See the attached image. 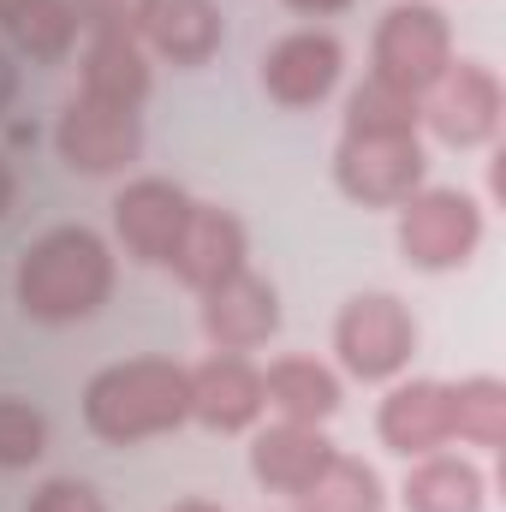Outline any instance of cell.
<instances>
[{"mask_svg": "<svg viewBox=\"0 0 506 512\" xmlns=\"http://www.w3.org/2000/svg\"><path fill=\"white\" fill-rule=\"evenodd\" d=\"M12 298L42 328L90 322L114 298V251L90 227H48L12 268Z\"/></svg>", "mask_w": 506, "mask_h": 512, "instance_id": "cell-1", "label": "cell"}, {"mask_svg": "<svg viewBox=\"0 0 506 512\" xmlns=\"http://www.w3.org/2000/svg\"><path fill=\"white\" fill-rule=\"evenodd\" d=\"M191 417V370L173 358H126L96 370L84 387V429L108 447L173 435Z\"/></svg>", "mask_w": 506, "mask_h": 512, "instance_id": "cell-2", "label": "cell"}, {"mask_svg": "<svg viewBox=\"0 0 506 512\" xmlns=\"http://www.w3.org/2000/svg\"><path fill=\"white\" fill-rule=\"evenodd\" d=\"M370 60H376V84L399 90V96H429L441 84V72L453 66V24L441 6L429 0H399L387 6L376 24V42H370Z\"/></svg>", "mask_w": 506, "mask_h": 512, "instance_id": "cell-3", "label": "cell"}, {"mask_svg": "<svg viewBox=\"0 0 506 512\" xmlns=\"http://www.w3.org/2000/svg\"><path fill=\"white\" fill-rule=\"evenodd\" d=\"M399 256L423 274L465 268L483 245V209L459 185H423L399 203Z\"/></svg>", "mask_w": 506, "mask_h": 512, "instance_id": "cell-4", "label": "cell"}, {"mask_svg": "<svg viewBox=\"0 0 506 512\" xmlns=\"http://www.w3.org/2000/svg\"><path fill=\"white\" fill-rule=\"evenodd\" d=\"M334 352H340L346 376L393 382L411 364V352H417V322H411V310L393 292H358L334 316Z\"/></svg>", "mask_w": 506, "mask_h": 512, "instance_id": "cell-5", "label": "cell"}, {"mask_svg": "<svg viewBox=\"0 0 506 512\" xmlns=\"http://www.w3.org/2000/svg\"><path fill=\"white\" fill-rule=\"evenodd\" d=\"M54 149L72 173L108 179V173H126L143 155V120H137V108H114V102H96V96H66V108L54 120Z\"/></svg>", "mask_w": 506, "mask_h": 512, "instance_id": "cell-6", "label": "cell"}, {"mask_svg": "<svg viewBox=\"0 0 506 512\" xmlns=\"http://www.w3.org/2000/svg\"><path fill=\"white\" fill-rule=\"evenodd\" d=\"M423 173H429V161H423L417 131H405V137H352L346 131L334 149V185L370 209H393L411 191H423Z\"/></svg>", "mask_w": 506, "mask_h": 512, "instance_id": "cell-7", "label": "cell"}, {"mask_svg": "<svg viewBox=\"0 0 506 512\" xmlns=\"http://www.w3.org/2000/svg\"><path fill=\"white\" fill-rule=\"evenodd\" d=\"M191 209H197V197L185 185L143 173V179H131L126 191L114 197V233H120L126 256H137L143 268H167L173 251H179V239H185Z\"/></svg>", "mask_w": 506, "mask_h": 512, "instance_id": "cell-8", "label": "cell"}, {"mask_svg": "<svg viewBox=\"0 0 506 512\" xmlns=\"http://www.w3.org/2000/svg\"><path fill=\"white\" fill-rule=\"evenodd\" d=\"M340 72H346V48H340L334 30H286L262 54V90L280 108H316V102H328L334 84H340Z\"/></svg>", "mask_w": 506, "mask_h": 512, "instance_id": "cell-9", "label": "cell"}, {"mask_svg": "<svg viewBox=\"0 0 506 512\" xmlns=\"http://www.w3.org/2000/svg\"><path fill=\"white\" fill-rule=\"evenodd\" d=\"M197 298H203L197 322H203V340L215 352H256V346H268L280 334V292L256 268L227 274L221 286H209Z\"/></svg>", "mask_w": 506, "mask_h": 512, "instance_id": "cell-10", "label": "cell"}, {"mask_svg": "<svg viewBox=\"0 0 506 512\" xmlns=\"http://www.w3.org/2000/svg\"><path fill=\"white\" fill-rule=\"evenodd\" d=\"M429 131L453 149H477L501 131V78L483 60H453L429 90Z\"/></svg>", "mask_w": 506, "mask_h": 512, "instance_id": "cell-11", "label": "cell"}, {"mask_svg": "<svg viewBox=\"0 0 506 512\" xmlns=\"http://www.w3.org/2000/svg\"><path fill=\"white\" fill-rule=\"evenodd\" d=\"M245 256H251V233H245V221H239L233 209L197 203L191 221H185V239H179V251H173L167 268H173L179 286L209 292V286H221L227 274H239Z\"/></svg>", "mask_w": 506, "mask_h": 512, "instance_id": "cell-12", "label": "cell"}, {"mask_svg": "<svg viewBox=\"0 0 506 512\" xmlns=\"http://www.w3.org/2000/svg\"><path fill=\"white\" fill-rule=\"evenodd\" d=\"M376 435L387 453L423 459L453 441V382H399L376 411Z\"/></svg>", "mask_w": 506, "mask_h": 512, "instance_id": "cell-13", "label": "cell"}, {"mask_svg": "<svg viewBox=\"0 0 506 512\" xmlns=\"http://www.w3.org/2000/svg\"><path fill=\"white\" fill-rule=\"evenodd\" d=\"M262 370L245 352H215L209 364L191 370V417L215 435H239L262 417Z\"/></svg>", "mask_w": 506, "mask_h": 512, "instance_id": "cell-14", "label": "cell"}, {"mask_svg": "<svg viewBox=\"0 0 506 512\" xmlns=\"http://www.w3.org/2000/svg\"><path fill=\"white\" fill-rule=\"evenodd\" d=\"M340 447L322 435V423H268V429H256L251 441V477L262 489H274V495H304L322 471H328V459H334Z\"/></svg>", "mask_w": 506, "mask_h": 512, "instance_id": "cell-15", "label": "cell"}, {"mask_svg": "<svg viewBox=\"0 0 506 512\" xmlns=\"http://www.w3.org/2000/svg\"><path fill=\"white\" fill-rule=\"evenodd\" d=\"M78 96L137 108L149 96V54H143V42L137 36H114V30H90V42L78 54Z\"/></svg>", "mask_w": 506, "mask_h": 512, "instance_id": "cell-16", "label": "cell"}, {"mask_svg": "<svg viewBox=\"0 0 506 512\" xmlns=\"http://www.w3.org/2000/svg\"><path fill=\"white\" fill-rule=\"evenodd\" d=\"M143 36H149V48H155L161 60H173V66H203V60L221 48L227 24H221V6H215V0H161Z\"/></svg>", "mask_w": 506, "mask_h": 512, "instance_id": "cell-17", "label": "cell"}, {"mask_svg": "<svg viewBox=\"0 0 506 512\" xmlns=\"http://www.w3.org/2000/svg\"><path fill=\"white\" fill-rule=\"evenodd\" d=\"M262 399L286 423H328L340 411V376L316 358H274L262 376Z\"/></svg>", "mask_w": 506, "mask_h": 512, "instance_id": "cell-18", "label": "cell"}, {"mask_svg": "<svg viewBox=\"0 0 506 512\" xmlns=\"http://www.w3.org/2000/svg\"><path fill=\"white\" fill-rule=\"evenodd\" d=\"M405 512H483V471L453 453H423L399 489Z\"/></svg>", "mask_w": 506, "mask_h": 512, "instance_id": "cell-19", "label": "cell"}, {"mask_svg": "<svg viewBox=\"0 0 506 512\" xmlns=\"http://www.w3.org/2000/svg\"><path fill=\"white\" fill-rule=\"evenodd\" d=\"M381 507H387V495H381L376 465L346 459V453H334L328 471L298 495V512H381Z\"/></svg>", "mask_w": 506, "mask_h": 512, "instance_id": "cell-20", "label": "cell"}, {"mask_svg": "<svg viewBox=\"0 0 506 512\" xmlns=\"http://www.w3.org/2000/svg\"><path fill=\"white\" fill-rule=\"evenodd\" d=\"M453 441H471L489 453L506 441V387L495 376L453 382Z\"/></svg>", "mask_w": 506, "mask_h": 512, "instance_id": "cell-21", "label": "cell"}, {"mask_svg": "<svg viewBox=\"0 0 506 512\" xmlns=\"http://www.w3.org/2000/svg\"><path fill=\"white\" fill-rule=\"evenodd\" d=\"M6 42L30 60H60L72 42H78V12L72 0H30L12 24H6Z\"/></svg>", "mask_w": 506, "mask_h": 512, "instance_id": "cell-22", "label": "cell"}, {"mask_svg": "<svg viewBox=\"0 0 506 512\" xmlns=\"http://www.w3.org/2000/svg\"><path fill=\"white\" fill-rule=\"evenodd\" d=\"M417 120H423L417 96H399V90H387L376 78H364L346 96V131L352 137H405V131H417Z\"/></svg>", "mask_w": 506, "mask_h": 512, "instance_id": "cell-23", "label": "cell"}, {"mask_svg": "<svg viewBox=\"0 0 506 512\" xmlns=\"http://www.w3.org/2000/svg\"><path fill=\"white\" fill-rule=\"evenodd\" d=\"M48 453V417L30 399L0 393V471H30Z\"/></svg>", "mask_w": 506, "mask_h": 512, "instance_id": "cell-24", "label": "cell"}, {"mask_svg": "<svg viewBox=\"0 0 506 512\" xmlns=\"http://www.w3.org/2000/svg\"><path fill=\"white\" fill-rule=\"evenodd\" d=\"M155 6L161 0H72V12H78L84 30H114V36H137V42H143Z\"/></svg>", "mask_w": 506, "mask_h": 512, "instance_id": "cell-25", "label": "cell"}, {"mask_svg": "<svg viewBox=\"0 0 506 512\" xmlns=\"http://www.w3.org/2000/svg\"><path fill=\"white\" fill-rule=\"evenodd\" d=\"M24 512H108V507H102V495H96L90 483H78V477H48V483L30 495Z\"/></svg>", "mask_w": 506, "mask_h": 512, "instance_id": "cell-26", "label": "cell"}, {"mask_svg": "<svg viewBox=\"0 0 506 512\" xmlns=\"http://www.w3.org/2000/svg\"><path fill=\"white\" fill-rule=\"evenodd\" d=\"M12 96H18V60H12V48L0 42V114L12 108Z\"/></svg>", "mask_w": 506, "mask_h": 512, "instance_id": "cell-27", "label": "cell"}, {"mask_svg": "<svg viewBox=\"0 0 506 512\" xmlns=\"http://www.w3.org/2000/svg\"><path fill=\"white\" fill-rule=\"evenodd\" d=\"M292 12H310V18H328V12H346L352 0H286Z\"/></svg>", "mask_w": 506, "mask_h": 512, "instance_id": "cell-28", "label": "cell"}, {"mask_svg": "<svg viewBox=\"0 0 506 512\" xmlns=\"http://www.w3.org/2000/svg\"><path fill=\"white\" fill-rule=\"evenodd\" d=\"M12 197H18V179H12V161L0 155V221H6V209H12Z\"/></svg>", "mask_w": 506, "mask_h": 512, "instance_id": "cell-29", "label": "cell"}, {"mask_svg": "<svg viewBox=\"0 0 506 512\" xmlns=\"http://www.w3.org/2000/svg\"><path fill=\"white\" fill-rule=\"evenodd\" d=\"M24 6H30V0H0V30H6V24H12V18L24 12Z\"/></svg>", "mask_w": 506, "mask_h": 512, "instance_id": "cell-30", "label": "cell"}, {"mask_svg": "<svg viewBox=\"0 0 506 512\" xmlns=\"http://www.w3.org/2000/svg\"><path fill=\"white\" fill-rule=\"evenodd\" d=\"M167 512H221V507H215V501H173Z\"/></svg>", "mask_w": 506, "mask_h": 512, "instance_id": "cell-31", "label": "cell"}]
</instances>
